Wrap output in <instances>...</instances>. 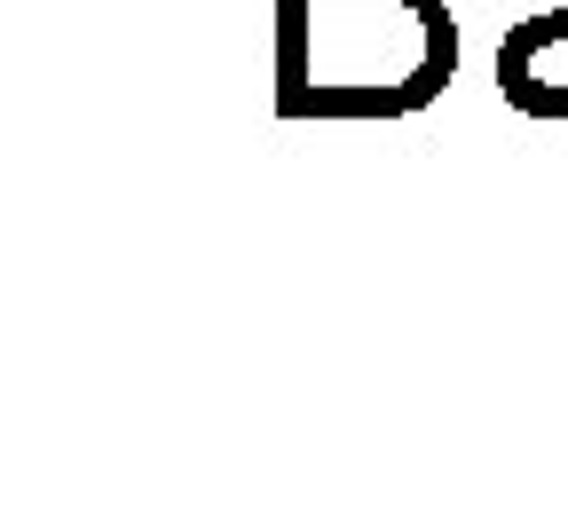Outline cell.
<instances>
[{"mask_svg":"<svg viewBox=\"0 0 568 528\" xmlns=\"http://www.w3.org/2000/svg\"><path fill=\"white\" fill-rule=\"evenodd\" d=\"M458 71L443 0H276L284 119H410Z\"/></svg>","mask_w":568,"mask_h":528,"instance_id":"6da1fadb","label":"cell"},{"mask_svg":"<svg viewBox=\"0 0 568 528\" xmlns=\"http://www.w3.org/2000/svg\"><path fill=\"white\" fill-rule=\"evenodd\" d=\"M497 88L529 119H568V9L521 17L497 48Z\"/></svg>","mask_w":568,"mask_h":528,"instance_id":"7a4b0ae2","label":"cell"}]
</instances>
